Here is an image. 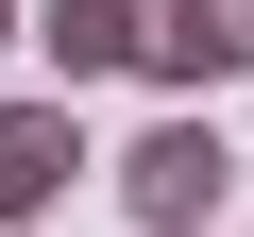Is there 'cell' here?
I'll list each match as a JSON object with an SVG mask.
<instances>
[{
  "mask_svg": "<svg viewBox=\"0 0 254 237\" xmlns=\"http://www.w3.org/2000/svg\"><path fill=\"white\" fill-rule=\"evenodd\" d=\"M85 170H102V153H85L68 85H51V102H0V237H34V220H51V203H68Z\"/></svg>",
  "mask_w": 254,
  "mask_h": 237,
  "instance_id": "obj_2",
  "label": "cell"
},
{
  "mask_svg": "<svg viewBox=\"0 0 254 237\" xmlns=\"http://www.w3.org/2000/svg\"><path fill=\"white\" fill-rule=\"evenodd\" d=\"M34 51H51V85L85 102V85H119V68H153V0H34Z\"/></svg>",
  "mask_w": 254,
  "mask_h": 237,
  "instance_id": "obj_3",
  "label": "cell"
},
{
  "mask_svg": "<svg viewBox=\"0 0 254 237\" xmlns=\"http://www.w3.org/2000/svg\"><path fill=\"white\" fill-rule=\"evenodd\" d=\"M203 237H220V220H203Z\"/></svg>",
  "mask_w": 254,
  "mask_h": 237,
  "instance_id": "obj_6",
  "label": "cell"
},
{
  "mask_svg": "<svg viewBox=\"0 0 254 237\" xmlns=\"http://www.w3.org/2000/svg\"><path fill=\"white\" fill-rule=\"evenodd\" d=\"M220 186H237V136H220L203 102H170L153 136L119 153V203H136L153 237H203V220H220Z\"/></svg>",
  "mask_w": 254,
  "mask_h": 237,
  "instance_id": "obj_1",
  "label": "cell"
},
{
  "mask_svg": "<svg viewBox=\"0 0 254 237\" xmlns=\"http://www.w3.org/2000/svg\"><path fill=\"white\" fill-rule=\"evenodd\" d=\"M0 51H34V0H0Z\"/></svg>",
  "mask_w": 254,
  "mask_h": 237,
  "instance_id": "obj_5",
  "label": "cell"
},
{
  "mask_svg": "<svg viewBox=\"0 0 254 237\" xmlns=\"http://www.w3.org/2000/svg\"><path fill=\"white\" fill-rule=\"evenodd\" d=\"M153 85H170V102L254 85V0H153Z\"/></svg>",
  "mask_w": 254,
  "mask_h": 237,
  "instance_id": "obj_4",
  "label": "cell"
}]
</instances>
